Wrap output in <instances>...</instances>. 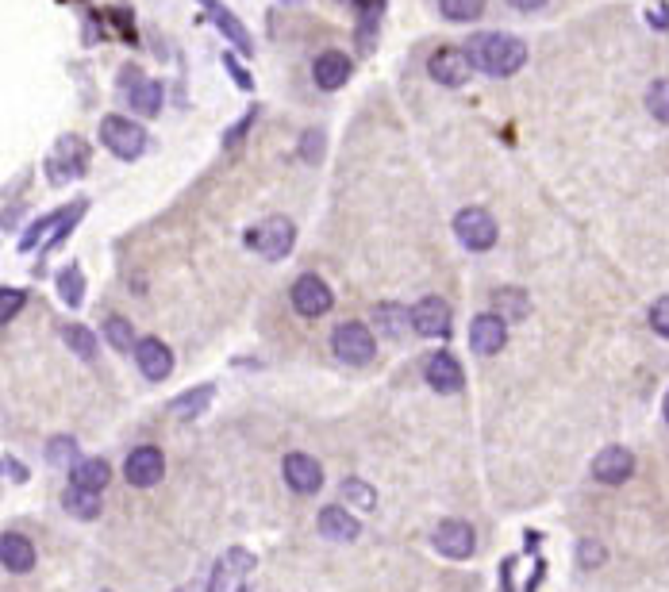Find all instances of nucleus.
<instances>
[{"instance_id":"7","label":"nucleus","mask_w":669,"mask_h":592,"mask_svg":"<svg viewBox=\"0 0 669 592\" xmlns=\"http://www.w3.org/2000/svg\"><path fill=\"white\" fill-rule=\"evenodd\" d=\"M470 58H466V50L458 47H439L431 54V62H427V74L435 77L439 85L446 89H458V85H466L470 81Z\"/></svg>"},{"instance_id":"16","label":"nucleus","mask_w":669,"mask_h":592,"mask_svg":"<svg viewBox=\"0 0 669 592\" xmlns=\"http://www.w3.org/2000/svg\"><path fill=\"white\" fill-rule=\"evenodd\" d=\"M470 343L477 354H496L500 346L508 343V327H504V320L496 312H485V316H477L470 323Z\"/></svg>"},{"instance_id":"43","label":"nucleus","mask_w":669,"mask_h":592,"mask_svg":"<svg viewBox=\"0 0 669 592\" xmlns=\"http://www.w3.org/2000/svg\"><path fill=\"white\" fill-rule=\"evenodd\" d=\"M347 4H362V0H347Z\"/></svg>"},{"instance_id":"40","label":"nucleus","mask_w":669,"mask_h":592,"mask_svg":"<svg viewBox=\"0 0 669 592\" xmlns=\"http://www.w3.org/2000/svg\"><path fill=\"white\" fill-rule=\"evenodd\" d=\"M600 558H604V546H593V543L581 546V566H600Z\"/></svg>"},{"instance_id":"21","label":"nucleus","mask_w":669,"mask_h":592,"mask_svg":"<svg viewBox=\"0 0 669 592\" xmlns=\"http://www.w3.org/2000/svg\"><path fill=\"white\" fill-rule=\"evenodd\" d=\"M112 481V469L104 458H85L70 469V485L74 489H89V493H104V485Z\"/></svg>"},{"instance_id":"35","label":"nucleus","mask_w":669,"mask_h":592,"mask_svg":"<svg viewBox=\"0 0 669 592\" xmlns=\"http://www.w3.org/2000/svg\"><path fill=\"white\" fill-rule=\"evenodd\" d=\"M300 154H304V162H320L323 158V131H304V139H300Z\"/></svg>"},{"instance_id":"20","label":"nucleus","mask_w":669,"mask_h":592,"mask_svg":"<svg viewBox=\"0 0 669 592\" xmlns=\"http://www.w3.org/2000/svg\"><path fill=\"white\" fill-rule=\"evenodd\" d=\"M320 531H323V539L350 543V539H358V519L350 516L347 508L331 504V508H323V512H320Z\"/></svg>"},{"instance_id":"28","label":"nucleus","mask_w":669,"mask_h":592,"mask_svg":"<svg viewBox=\"0 0 669 592\" xmlns=\"http://www.w3.org/2000/svg\"><path fill=\"white\" fill-rule=\"evenodd\" d=\"M62 339H66V346L74 350L77 358H93V354H97V339H93V331H89V327H81V323L66 327V331H62Z\"/></svg>"},{"instance_id":"27","label":"nucleus","mask_w":669,"mask_h":592,"mask_svg":"<svg viewBox=\"0 0 669 592\" xmlns=\"http://www.w3.org/2000/svg\"><path fill=\"white\" fill-rule=\"evenodd\" d=\"M377 327H381L389 339H400V335L408 331V312L397 308V304H381V308H377Z\"/></svg>"},{"instance_id":"41","label":"nucleus","mask_w":669,"mask_h":592,"mask_svg":"<svg viewBox=\"0 0 669 592\" xmlns=\"http://www.w3.org/2000/svg\"><path fill=\"white\" fill-rule=\"evenodd\" d=\"M512 8H520V12H535V8H543L546 0H508Z\"/></svg>"},{"instance_id":"42","label":"nucleus","mask_w":669,"mask_h":592,"mask_svg":"<svg viewBox=\"0 0 669 592\" xmlns=\"http://www.w3.org/2000/svg\"><path fill=\"white\" fill-rule=\"evenodd\" d=\"M662 408H666V423H669V393H666V404H662Z\"/></svg>"},{"instance_id":"19","label":"nucleus","mask_w":669,"mask_h":592,"mask_svg":"<svg viewBox=\"0 0 669 592\" xmlns=\"http://www.w3.org/2000/svg\"><path fill=\"white\" fill-rule=\"evenodd\" d=\"M0 566L8 569V573H31L35 566V546L27 535H16V531H8V535H0Z\"/></svg>"},{"instance_id":"14","label":"nucleus","mask_w":669,"mask_h":592,"mask_svg":"<svg viewBox=\"0 0 669 592\" xmlns=\"http://www.w3.org/2000/svg\"><path fill=\"white\" fill-rule=\"evenodd\" d=\"M135 362H139L143 377H150V381H162V377H170V370H174V354H170V346L158 343V339L135 343Z\"/></svg>"},{"instance_id":"39","label":"nucleus","mask_w":669,"mask_h":592,"mask_svg":"<svg viewBox=\"0 0 669 592\" xmlns=\"http://www.w3.org/2000/svg\"><path fill=\"white\" fill-rule=\"evenodd\" d=\"M646 20H650V27H662V31H669V8L666 4L650 8V12H646Z\"/></svg>"},{"instance_id":"4","label":"nucleus","mask_w":669,"mask_h":592,"mask_svg":"<svg viewBox=\"0 0 669 592\" xmlns=\"http://www.w3.org/2000/svg\"><path fill=\"white\" fill-rule=\"evenodd\" d=\"M293 239H297V227L285 220V216H273L262 227L247 231V247H254L262 258H285L293 250Z\"/></svg>"},{"instance_id":"6","label":"nucleus","mask_w":669,"mask_h":592,"mask_svg":"<svg viewBox=\"0 0 669 592\" xmlns=\"http://www.w3.org/2000/svg\"><path fill=\"white\" fill-rule=\"evenodd\" d=\"M454 235L462 239V247L489 250L496 243V223L485 208H462V212L454 216Z\"/></svg>"},{"instance_id":"33","label":"nucleus","mask_w":669,"mask_h":592,"mask_svg":"<svg viewBox=\"0 0 669 592\" xmlns=\"http://www.w3.org/2000/svg\"><path fill=\"white\" fill-rule=\"evenodd\" d=\"M208 400H212V389L204 385V389H197V393L181 396V400H177L174 408H177V416H197L200 404H208Z\"/></svg>"},{"instance_id":"38","label":"nucleus","mask_w":669,"mask_h":592,"mask_svg":"<svg viewBox=\"0 0 669 592\" xmlns=\"http://www.w3.org/2000/svg\"><path fill=\"white\" fill-rule=\"evenodd\" d=\"M254 116H258V112H247V116H243V120H239V124L231 127V135H227V139H223V147H235V143H239V139H243V135H247V127L254 124Z\"/></svg>"},{"instance_id":"24","label":"nucleus","mask_w":669,"mask_h":592,"mask_svg":"<svg viewBox=\"0 0 669 592\" xmlns=\"http://www.w3.org/2000/svg\"><path fill=\"white\" fill-rule=\"evenodd\" d=\"M66 512L74 519H97L100 516V493H89V489H66Z\"/></svg>"},{"instance_id":"8","label":"nucleus","mask_w":669,"mask_h":592,"mask_svg":"<svg viewBox=\"0 0 669 592\" xmlns=\"http://www.w3.org/2000/svg\"><path fill=\"white\" fill-rule=\"evenodd\" d=\"M162 473H166V458H162V450L158 446H139V450H131L124 462V477L135 485V489H150V485H158L162 481Z\"/></svg>"},{"instance_id":"37","label":"nucleus","mask_w":669,"mask_h":592,"mask_svg":"<svg viewBox=\"0 0 669 592\" xmlns=\"http://www.w3.org/2000/svg\"><path fill=\"white\" fill-rule=\"evenodd\" d=\"M223 70L235 77V85H239V89H254V81H250V74L243 70V62H239L235 54H223Z\"/></svg>"},{"instance_id":"32","label":"nucleus","mask_w":669,"mask_h":592,"mask_svg":"<svg viewBox=\"0 0 669 592\" xmlns=\"http://www.w3.org/2000/svg\"><path fill=\"white\" fill-rule=\"evenodd\" d=\"M343 500H354L358 508H373L377 493H373L370 485H362V481H343Z\"/></svg>"},{"instance_id":"2","label":"nucleus","mask_w":669,"mask_h":592,"mask_svg":"<svg viewBox=\"0 0 669 592\" xmlns=\"http://www.w3.org/2000/svg\"><path fill=\"white\" fill-rule=\"evenodd\" d=\"M100 143L112 150L120 162H135L147 150V131L127 116H104L100 120Z\"/></svg>"},{"instance_id":"9","label":"nucleus","mask_w":669,"mask_h":592,"mask_svg":"<svg viewBox=\"0 0 669 592\" xmlns=\"http://www.w3.org/2000/svg\"><path fill=\"white\" fill-rule=\"evenodd\" d=\"M408 323L420 331L423 339H446L450 335V304L439 296H423L420 304L408 312Z\"/></svg>"},{"instance_id":"5","label":"nucleus","mask_w":669,"mask_h":592,"mask_svg":"<svg viewBox=\"0 0 669 592\" xmlns=\"http://www.w3.org/2000/svg\"><path fill=\"white\" fill-rule=\"evenodd\" d=\"M120 89H124L127 104H131L139 116H158V112H162V97H166L162 85H158V81H147L135 66H124Z\"/></svg>"},{"instance_id":"15","label":"nucleus","mask_w":669,"mask_h":592,"mask_svg":"<svg viewBox=\"0 0 669 592\" xmlns=\"http://www.w3.org/2000/svg\"><path fill=\"white\" fill-rule=\"evenodd\" d=\"M423 377H427V385H431L435 393H458V389H462V366H458L454 354H446V350L427 358Z\"/></svg>"},{"instance_id":"3","label":"nucleus","mask_w":669,"mask_h":592,"mask_svg":"<svg viewBox=\"0 0 669 592\" xmlns=\"http://www.w3.org/2000/svg\"><path fill=\"white\" fill-rule=\"evenodd\" d=\"M331 346H335V358H343L347 366H366L377 350L366 323H339L331 335Z\"/></svg>"},{"instance_id":"26","label":"nucleus","mask_w":669,"mask_h":592,"mask_svg":"<svg viewBox=\"0 0 669 592\" xmlns=\"http://www.w3.org/2000/svg\"><path fill=\"white\" fill-rule=\"evenodd\" d=\"M646 112H650L654 120L669 124V77H658V81L646 89Z\"/></svg>"},{"instance_id":"23","label":"nucleus","mask_w":669,"mask_h":592,"mask_svg":"<svg viewBox=\"0 0 669 592\" xmlns=\"http://www.w3.org/2000/svg\"><path fill=\"white\" fill-rule=\"evenodd\" d=\"M493 304H496V312H500V320H523L527 308H531V300H527L523 289H496Z\"/></svg>"},{"instance_id":"13","label":"nucleus","mask_w":669,"mask_h":592,"mask_svg":"<svg viewBox=\"0 0 669 592\" xmlns=\"http://www.w3.org/2000/svg\"><path fill=\"white\" fill-rule=\"evenodd\" d=\"M477 539H473V527L470 523H462V519H446L439 523V531H435V550L446 554V558H470Z\"/></svg>"},{"instance_id":"17","label":"nucleus","mask_w":669,"mask_h":592,"mask_svg":"<svg viewBox=\"0 0 669 592\" xmlns=\"http://www.w3.org/2000/svg\"><path fill=\"white\" fill-rule=\"evenodd\" d=\"M285 481L297 489V493H320L323 485V469L316 458H308V454H289L285 458Z\"/></svg>"},{"instance_id":"34","label":"nucleus","mask_w":669,"mask_h":592,"mask_svg":"<svg viewBox=\"0 0 669 592\" xmlns=\"http://www.w3.org/2000/svg\"><path fill=\"white\" fill-rule=\"evenodd\" d=\"M27 296L20 289H0V323H8L20 308H24Z\"/></svg>"},{"instance_id":"12","label":"nucleus","mask_w":669,"mask_h":592,"mask_svg":"<svg viewBox=\"0 0 669 592\" xmlns=\"http://www.w3.org/2000/svg\"><path fill=\"white\" fill-rule=\"evenodd\" d=\"M354 74V62H350L343 50H323L320 58H316V66H312V77H316V85L327 89V93H335V89H343Z\"/></svg>"},{"instance_id":"25","label":"nucleus","mask_w":669,"mask_h":592,"mask_svg":"<svg viewBox=\"0 0 669 592\" xmlns=\"http://www.w3.org/2000/svg\"><path fill=\"white\" fill-rule=\"evenodd\" d=\"M439 8H443L446 20H454V24H473V20H481L485 0H439Z\"/></svg>"},{"instance_id":"44","label":"nucleus","mask_w":669,"mask_h":592,"mask_svg":"<svg viewBox=\"0 0 669 592\" xmlns=\"http://www.w3.org/2000/svg\"><path fill=\"white\" fill-rule=\"evenodd\" d=\"M235 592H250V589H235Z\"/></svg>"},{"instance_id":"36","label":"nucleus","mask_w":669,"mask_h":592,"mask_svg":"<svg viewBox=\"0 0 669 592\" xmlns=\"http://www.w3.org/2000/svg\"><path fill=\"white\" fill-rule=\"evenodd\" d=\"M650 327H654L658 335H666L669 339V296L654 300V308H650Z\"/></svg>"},{"instance_id":"22","label":"nucleus","mask_w":669,"mask_h":592,"mask_svg":"<svg viewBox=\"0 0 669 592\" xmlns=\"http://www.w3.org/2000/svg\"><path fill=\"white\" fill-rule=\"evenodd\" d=\"M254 566V558H250L247 550H231L227 558H220V566H216V573H212V585H208V592H223L231 589L247 569Z\"/></svg>"},{"instance_id":"1","label":"nucleus","mask_w":669,"mask_h":592,"mask_svg":"<svg viewBox=\"0 0 669 592\" xmlns=\"http://www.w3.org/2000/svg\"><path fill=\"white\" fill-rule=\"evenodd\" d=\"M466 58H470V66H477L481 74L512 77V74H520L523 70V62H527V47H523V39H516V35H504V31H481V35H473L470 39Z\"/></svg>"},{"instance_id":"31","label":"nucleus","mask_w":669,"mask_h":592,"mask_svg":"<svg viewBox=\"0 0 669 592\" xmlns=\"http://www.w3.org/2000/svg\"><path fill=\"white\" fill-rule=\"evenodd\" d=\"M47 458L54 462V466L74 469L77 466V443H74V439H66V435H58V439L47 446Z\"/></svg>"},{"instance_id":"10","label":"nucleus","mask_w":669,"mask_h":592,"mask_svg":"<svg viewBox=\"0 0 669 592\" xmlns=\"http://www.w3.org/2000/svg\"><path fill=\"white\" fill-rule=\"evenodd\" d=\"M331 304H335V296H331V289L323 285L316 273H304V277H297V285H293V308H297L300 316L316 320V316H323Z\"/></svg>"},{"instance_id":"18","label":"nucleus","mask_w":669,"mask_h":592,"mask_svg":"<svg viewBox=\"0 0 669 592\" xmlns=\"http://www.w3.org/2000/svg\"><path fill=\"white\" fill-rule=\"evenodd\" d=\"M204 8H208V20L220 27L223 39H227L231 47L239 50V54H254V39H250V31L243 27V20H235V16H231L223 4H216V0H208Z\"/></svg>"},{"instance_id":"30","label":"nucleus","mask_w":669,"mask_h":592,"mask_svg":"<svg viewBox=\"0 0 669 592\" xmlns=\"http://www.w3.org/2000/svg\"><path fill=\"white\" fill-rule=\"evenodd\" d=\"M104 339L116 346V350H131L135 346V331H131V323L124 316H108L104 320Z\"/></svg>"},{"instance_id":"29","label":"nucleus","mask_w":669,"mask_h":592,"mask_svg":"<svg viewBox=\"0 0 669 592\" xmlns=\"http://www.w3.org/2000/svg\"><path fill=\"white\" fill-rule=\"evenodd\" d=\"M58 296H62L70 308L81 304V296H85V281H81V270H77V266L58 273Z\"/></svg>"},{"instance_id":"11","label":"nucleus","mask_w":669,"mask_h":592,"mask_svg":"<svg viewBox=\"0 0 669 592\" xmlns=\"http://www.w3.org/2000/svg\"><path fill=\"white\" fill-rule=\"evenodd\" d=\"M635 473V454L623 446H608L593 458V477L600 485H623Z\"/></svg>"}]
</instances>
